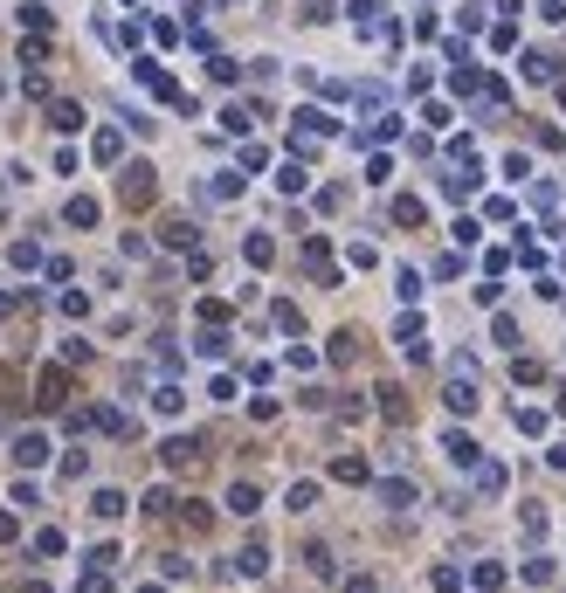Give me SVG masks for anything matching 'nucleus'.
Masks as SVG:
<instances>
[{
  "instance_id": "7c9ffc66",
  "label": "nucleus",
  "mask_w": 566,
  "mask_h": 593,
  "mask_svg": "<svg viewBox=\"0 0 566 593\" xmlns=\"http://www.w3.org/2000/svg\"><path fill=\"white\" fill-rule=\"evenodd\" d=\"M15 531H21V525H15V511H0V546H7V538H15Z\"/></svg>"
},
{
  "instance_id": "bb28decb",
  "label": "nucleus",
  "mask_w": 566,
  "mask_h": 593,
  "mask_svg": "<svg viewBox=\"0 0 566 593\" xmlns=\"http://www.w3.org/2000/svg\"><path fill=\"white\" fill-rule=\"evenodd\" d=\"M346 255H352V269H373V263H380V249H373V242H352Z\"/></svg>"
},
{
  "instance_id": "cd10ccee",
  "label": "nucleus",
  "mask_w": 566,
  "mask_h": 593,
  "mask_svg": "<svg viewBox=\"0 0 566 593\" xmlns=\"http://www.w3.org/2000/svg\"><path fill=\"white\" fill-rule=\"evenodd\" d=\"M552 579V559H525V587H546Z\"/></svg>"
},
{
  "instance_id": "f03ea898",
  "label": "nucleus",
  "mask_w": 566,
  "mask_h": 593,
  "mask_svg": "<svg viewBox=\"0 0 566 593\" xmlns=\"http://www.w3.org/2000/svg\"><path fill=\"white\" fill-rule=\"evenodd\" d=\"M118 193H125V201H131V207H145V201H152V193H159V180H152V166H125V172H118Z\"/></svg>"
},
{
  "instance_id": "20e7f679",
  "label": "nucleus",
  "mask_w": 566,
  "mask_h": 593,
  "mask_svg": "<svg viewBox=\"0 0 566 593\" xmlns=\"http://www.w3.org/2000/svg\"><path fill=\"white\" fill-rule=\"evenodd\" d=\"M63 393H69V373H63V366H48V373L35 380V401H42V407H63Z\"/></svg>"
},
{
  "instance_id": "aec40b11",
  "label": "nucleus",
  "mask_w": 566,
  "mask_h": 593,
  "mask_svg": "<svg viewBox=\"0 0 566 593\" xmlns=\"http://www.w3.org/2000/svg\"><path fill=\"white\" fill-rule=\"evenodd\" d=\"M393 221H401V228H414V221H422V201H414V193H401V201H393Z\"/></svg>"
},
{
  "instance_id": "b1692460",
  "label": "nucleus",
  "mask_w": 566,
  "mask_h": 593,
  "mask_svg": "<svg viewBox=\"0 0 566 593\" xmlns=\"http://www.w3.org/2000/svg\"><path fill=\"white\" fill-rule=\"evenodd\" d=\"M77 593H110V573H104V566H90V573L77 579Z\"/></svg>"
},
{
  "instance_id": "2eb2a0df",
  "label": "nucleus",
  "mask_w": 566,
  "mask_h": 593,
  "mask_svg": "<svg viewBox=\"0 0 566 593\" xmlns=\"http://www.w3.org/2000/svg\"><path fill=\"white\" fill-rule=\"evenodd\" d=\"M477 490H484V497H498V490H504V469L484 463V455H477Z\"/></svg>"
},
{
  "instance_id": "1a4fd4ad",
  "label": "nucleus",
  "mask_w": 566,
  "mask_h": 593,
  "mask_svg": "<svg viewBox=\"0 0 566 593\" xmlns=\"http://www.w3.org/2000/svg\"><path fill=\"white\" fill-rule=\"evenodd\" d=\"M380 504H387V511H408V504H414V484H408V476H387V484H380Z\"/></svg>"
},
{
  "instance_id": "39448f33",
  "label": "nucleus",
  "mask_w": 566,
  "mask_h": 593,
  "mask_svg": "<svg viewBox=\"0 0 566 593\" xmlns=\"http://www.w3.org/2000/svg\"><path fill=\"white\" fill-rule=\"evenodd\" d=\"M15 463H21V469H42V463H48V435H35V428H28V435L15 442Z\"/></svg>"
},
{
  "instance_id": "423d86ee",
  "label": "nucleus",
  "mask_w": 566,
  "mask_h": 593,
  "mask_svg": "<svg viewBox=\"0 0 566 593\" xmlns=\"http://www.w3.org/2000/svg\"><path fill=\"white\" fill-rule=\"evenodd\" d=\"M442 401H449V414H470L477 407V387H470V373H456L449 387H442Z\"/></svg>"
},
{
  "instance_id": "4be33fe9",
  "label": "nucleus",
  "mask_w": 566,
  "mask_h": 593,
  "mask_svg": "<svg viewBox=\"0 0 566 593\" xmlns=\"http://www.w3.org/2000/svg\"><path fill=\"white\" fill-rule=\"evenodd\" d=\"M7 263H15V269H35V263H42V249H35V242H15V249H7Z\"/></svg>"
},
{
  "instance_id": "412c9836",
  "label": "nucleus",
  "mask_w": 566,
  "mask_h": 593,
  "mask_svg": "<svg viewBox=\"0 0 566 593\" xmlns=\"http://www.w3.org/2000/svg\"><path fill=\"white\" fill-rule=\"evenodd\" d=\"M152 407H159V414H180V407H187V393H180V387H159Z\"/></svg>"
},
{
  "instance_id": "6ab92c4d",
  "label": "nucleus",
  "mask_w": 566,
  "mask_h": 593,
  "mask_svg": "<svg viewBox=\"0 0 566 593\" xmlns=\"http://www.w3.org/2000/svg\"><path fill=\"white\" fill-rule=\"evenodd\" d=\"M48 125H56V131H77L83 110H77V104H56V110H48Z\"/></svg>"
},
{
  "instance_id": "ddd939ff",
  "label": "nucleus",
  "mask_w": 566,
  "mask_h": 593,
  "mask_svg": "<svg viewBox=\"0 0 566 593\" xmlns=\"http://www.w3.org/2000/svg\"><path fill=\"white\" fill-rule=\"evenodd\" d=\"M63 214H69V228H97V201H90V193H77Z\"/></svg>"
},
{
  "instance_id": "7ed1b4c3",
  "label": "nucleus",
  "mask_w": 566,
  "mask_h": 593,
  "mask_svg": "<svg viewBox=\"0 0 566 593\" xmlns=\"http://www.w3.org/2000/svg\"><path fill=\"white\" fill-rule=\"evenodd\" d=\"M393 338H401V352H408V359H428V325H422V317H401V325H393Z\"/></svg>"
},
{
  "instance_id": "9d476101",
  "label": "nucleus",
  "mask_w": 566,
  "mask_h": 593,
  "mask_svg": "<svg viewBox=\"0 0 566 593\" xmlns=\"http://www.w3.org/2000/svg\"><path fill=\"white\" fill-rule=\"evenodd\" d=\"M304 573H318V579H339V559H331V546H304Z\"/></svg>"
},
{
  "instance_id": "f3484780",
  "label": "nucleus",
  "mask_w": 566,
  "mask_h": 593,
  "mask_svg": "<svg viewBox=\"0 0 566 593\" xmlns=\"http://www.w3.org/2000/svg\"><path fill=\"white\" fill-rule=\"evenodd\" d=\"M331 476H339V484H366V463H360V455H339V463H331Z\"/></svg>"
},
{
  "instance_id": "2f4dec72",
  "label": "nucleus",
  "mask_w": 566,
  "mask_h": 593,
  "mask_svg": "<svg viewBox=\"0 0 566 593\" xmlns=\"http://www.w3.org/2000/svg\"><path fill=\"white\" fill-rule=\"evenodd\" d=\"M15 304H21V296H0V325H7V317H15Z\"/></svg>"
},
{
  "instance_id": "6e6552de",
  "label": "nucleus",
  "mask_w": 566,
  "mask_h": 593,
  "mask_svg": "<svg viewBox=\"0 0 566 593\" xmlns=\"http://www.w3.org/2000/svg\"><path fill=\"white\" fill-rule=\"evenodd\" d=\"M90 511L104 517V525H118V517H125L131 504H125V490H97V497H90Z\"/></svg>"
},
{
  "instance_id": "c85d7f7f",
  "label": "nucleus",
  "mask_w": 566,
  "mask_h": 593,
  "mask_svg": "<svg viewBox=\"0 0 566 593\" xmlns=\"http://www.w3.org/2000/svg\"><path fill=\"white\" fill-rule=\"evenodd\" d=\"M435 593H463V573H456V566H435Z\"/></svg>"
},
{
  "instance_id": "a211bd4d",
  "label": "nucleus",
  "mask_w": 566,
  "mask_h": 593,
  "mask_svg": "<svg viewBox=\"0 0 566 593\" xmlns=\"http://www.w3.org/2000/svg\"><path fill=\"white\" fill-rule=\"evenodd\" d=\"M201 359H228V331H221V325L201 331Z\"/></svg>"
},
{
  "instance_id": "393cba45",
  "label": "nucleus",
  "mask_w": 566,
  "mask_h": 593,
  "mask_svg": "<svg viewBox=\"0 0 566 593\" xmlns=\"http://www.w3.org/2000/svg\"><path fill=\"white\" fill-rule=\"evenodd\" d=\"M194 242V221H166V249H187Z\"/></svg>"
},
{
  "instance_id": "4468645a",
  "label": "nucleus",
  "mask_w": 566,
  "mask_h": 593,
  "mask_svg": "<svg viewBox=\"0 0 566 593\" xmlns=\"http://www.w3.org/2000/svg\"><path fill=\"white\" fill-rule=\"evenodd\" d=\"M380 414H387V421H408V393H401V387H380Z\"/></svg>"
},
{
  "instance_id": "473e14b6",
  "label": "nucleus",
  "mask_w": 566,
  "mask_h": 593,
  "mask_svg": "<svg viewBox=\"0 0 566 593\" xmlns=\"http://www.w3.org/2000/svg\"><path fill=\"white\" fill-rule=\"evenodd\" d=\"M21 593H48V587H42V579H28V587H21Z\"/></svg>"
},
{
  "instance_id": "f257e3e1",
  "label": "nucleus",
  "mask_w": 566,
  "mask_h": 593,
  "mask_svg": "<svg viewBox=\"0 0 566 593\" xmlns=\"http://www.w3.org/2000/svg\"><path fill=\"white\" fill-rule=\"evenodd\" d=\"M159 463H166V469H201L207 463V442L201 435H173V442H159Z\"/></svg>"
},
{
  "instance_id": "0eeeda50",
  "label": "nucleus",
  "mask_w": 566,
  "mask_h": 593,
  "mask_svg": "<svg viewBox=\"0 0 566 593\" xmlns=\"http://www.w3.org/2000/svg\"><path fill=\"white\" fill-rule=\"evenodd\" d=\"M304 269H311L318 283H339V269H331V249H325V242H304Z\"/></svg>"
},
{
  "instance_id": "dca6fc26",
  "label": "nucleus",
  "mask_w": 566,
  "mask_h": 593,
  "mask_svg": "<svg viewBox=\"0 0 566 593\" xmlns=\"http://www.w3.org/2000/svg\"><path fill=\"white\" fill-rule=\"evenodd\" d=\"M442 449H449V463L477 469V442H470V435H449V442H442Z\"/></svg>"
},
{
  "instance_id": "f8f14e48",
  "label": "nucleus",
  "mask_w": 566,
  "mask_h": 593,
  "mask_svg": "<svg viewBox=\"0 0 566 593\" xmlns=\"http://www.w3.org/2000/svg\"><path fill=\"white\" fill-rule=\"evenodd\" d=\"M256 504H263V490H256V484H236V490H228V511H236V517H256Z\"/></svg>"
},
{
  "instance_id": "5701e85b",
  "label": "nucleus",
  "mask_w": 566,
  "mask_h": 593,
  "mask_svg": "<svg viewBox=\"0 0 566 593\" xmlns=\"http://www.w3.org/2000/svg\"><path fill=\"white\" fill-rule=\"evenodd\" d=\"M283 504H290V511H311V504H318V484H290V497H283Z\"/></svg>"
},
{
  "instance_id": "c756f323",
  "label": "nucleus",
  "mask_w": 566,
  "mask_h": 593,
  "mask_svg": "<svg viewBox=\"0 0 566 593\" xmlns=\"http://www.w3.org/2000/svg\"><path fill=\"white\" fill-rule=\"evenodd\" d=\"M346 593H380V579H373V573H352V579H346Z\"/></svg>"
},
{
  "instance_id": "a878e982",
  "label": "nucleus",
  "mask_w": 566,
  "mask_h": 593,
  "mask_svg": "<svg viewBox=\"0 0 566 593\" xmlns=\"http://www.w3.org/2000/svg\"><path fill=\"white\" fill-rule=\"evenodd\" d=\"M269 255H277V242H269V234H249V263H256V269H263V263H269Z\"/></svg>"
},
{
  "instance_id": "72a5a7b5",
  "label": "nucleus",
  "mask_w": 566,
  "mask_h": 593,
  "mask_svg": "<svg viewBox=\"0 0 566 593\" xmlns=\"http://www.w3.org/2000/svg\"><path fill=\"white\" fill-rule=\"evenodd\" d=\"M139 593H166V587H139Z\"/></svg>"
},
{
  "instance_id": "9b49d317",
  "label": "nucleus",
  "mask_w": 566,
  "mask_h": 593,
  "mask_svg": "<svg viewBox=\"0 0 566 593\" xmlns=\"http://www.w3.org/2000/svg\"><path fill=\"white\" fill-rule=\"evenodd\" d=\"M236 566H242V573H249V579H263V573H269V546H263V538H249Z\"/></svg>"
}]
</instances>
